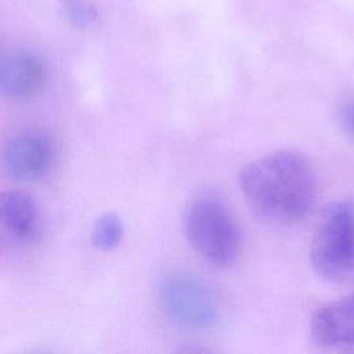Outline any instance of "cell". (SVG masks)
<instances>
[{"instance_id":"cell-1","label":"cell","mask_w":354,"mask_h":354,"mask_svg":"<svg viewBox=\"0 0 354 354\" xmlns=\"http://www.w3.org/2000/svg\"><path fill=\"white\" fill-rule=\"evenodd\" d=\"M241 191L263 220L293 225L307 218L315 202L317 180L311 162L296 151H274L246 165Z\"/></svg>"},{"instance_id":"cell-2","label":"cell","mask_w":354,"mask_h":354,"mask_svg":"<svg viewBox=\"0 0 354 354\" xmlns=\"http://www.w3.org/2000/svg\"><path fill=\"white\" fill-rule=\"evenodd\" d=\"M184 227L195 252L216 267L235 263L241 250V231L236 218L216 195L203 194L191 201Z\"/></svg>"},{"instance_id":"cell-3","label":"cell","mask_w":354,"mask_h":354,"mask_svg":"<svg viewBox=\"0 0 354 354\" xmlns=\"http://www.w3.org/2000/svg\"><path fill=\"white\" fill-rule=\"evenodd\" d=\"M310 261L324 279L340 282L354 274V205L329 206L317 227L310 246Z\"/></svg>"},{"instance_id":"cell-4","label":"cell","mask_w":354,"mask_h":354,"mask_svg":"<svg viewBox=\"0 0 354 354\" xmlns=\"http://www.w3.org/2000/svg\"><path fill=\"white\" fill-rule=\"evenodd\" d=\"M159 297L165 313L183 326L207 329L218 319V307L212 292L192 275H167L160 283Z\"/></svg>"},{"instance_id":"cell-5","label":"cell","mask_w":354,"mask_h":354,"mask_svg":"<svg viewBox=\"0 0 354 354\" xmlns=\"http://www.w3.org/2000/svg\"><path fill=\"white\" fill-rule=\"evenodd\" d=\"M53 160L50 144L40 136L24 134L8 141L0 152L1 170L14 180L30 181L47 173Z\"/></svg>"},{"instance_id":"cell-6","label":"cell","mask_w":354,"mask_h":354,"mask_svg":"<svg viewBox=\"0 0 354 354\" xmlns=\"http://www.w3.org/2000/svg\"><path fill=\"white\" fill-rule=\"evenodd\" d=\"M46 69L41 61L26 51H14L0 58V94L28 100L41 91Z\"/></svg>"},{"instance_id":"cell-7","label":"cell","mask_w":354,"mask_h":354,"mask_svg":"<svg viewBox=\"0 0 354 354\" xmlns=\"http://www.w3.org/2000/svg\"><path fill=\"white\" fill-rule=\"evenodd\" d=\"M315 342L328 347H354V293L319 307L311 317Z\"/></svg>"},{"instance_id":"cell-8","label":"cell","mask_w":354,"mask_h":354,"mask_svg":"<svg viewBox=\"0 0 354 354\" xmlns=\"http://www.w3.org/2000/svg\"><path fill=\"white\" fill-rule=\"evenodd\" d=\"M0 223L18 238H32L39 228V210L32 196L19 191H0Z\"/></svg>"},{"instance_id":"cell-9","label":"cell","mask_w":354,"mask_h":354,"mask_svg":"<svg viewBox=\"0 0 354 354\" xmlns=\"http://www.w3.org/2000/svg\"><path fill=\"white\" fill-rule=\"evenodd\" d=\"M123 238V223L113 213L102 214L93 228V245L98 250H111Z\"/></svg>"},{"instance_id":"cell-10","label":"cell","mask_w":354,"mask_h":354,"mask_svg":"<svg viewBox=\"0 0 354 354\" xmlns=\"http://www.w3.org/2000/svg\"><path fill=\"white\" fill-rule=\"evenodd\" d=\"M66 18L77 28H87L98 18V11L90 0H59Z\"/></svg>"},{"instance_id":"cell-11","label":"cell","mask_w":354,"mask_h":354,"mask_svg":"<svg viewBox=\"0 0 354 354\" xmlns=\"http://www.w3.org/2000/svg\"><path fill=\"white\" fill-rule=\"evenodd\" d=\"M340 120L347 133L354 137V100H348L340 106Z\"/></svg>"}]
</instances>
